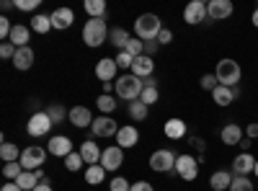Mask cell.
I'll return each mask as SVG.
<instances>
[{
	"mask_svg": "<svg viewBox=\"0 0 258 191\" xmlns=\"http://www.w3.org/2000/svg\"><path fill=\"white\" fill-rule=\"evenodd\" d=\"M91 130H93L96 137H116L119 126H116V121L111 116H98V119H93Z\"/></svg>",
	"mask_w": 258,
	"mask_h": 191,
	"instance_id": "obj_11",
	"label": "cell"
},
{
	"mask_svg": "<svg viewBox=\"0 0 258 191\" xmlns=\"http://www.w3.org/2000/svg\"><path fill=\"white\" fill-rule=\"evenodd\" d=\"M217 86H220V83H217V78H214V73L212 75H202V88L204 91H214Z\"/></svg>",
	"mask_w": 258,
	"mask_h": 191,
	"instance_id": "obj_44",
	"label": "cell"
},
{
	"mask_svg": "<svg viewBox=\"0 0 258 191\" xmlns=\"http://www.w3.org/2000/svg\"><path fill=\"white\" fill-rule=\"evenodd\" d=\"M49 29H52V18H49V16L36 13V16L31 18V31H36V34H47Z\"/></svg>",
	"mask_w": 258,
	"mask_h": 191,
	"instance_id": "obj_30",
	"label": "cell"
},
{
	"mask_svg": "<svg viewBox=\"0 0 258 191\" xmlns=\"http://www.w3.org/2000/svg\"><path fill=\"white\" fill-rule=\"evenodd\" d=\"M158 98H160L158 86H145V91H142V96H140V101H142V103H147V106H150V103H155Z\"/></svg>",
	"mask_w": 258,
	"mask_h": 191,
	"instance_id": "obj_38",
	"label": "cell"
},
{
	"mask_svg": "<svg viewBox=\"0 0 258 191\" xmlns=\"http://www.w3.org/2000/svg\"><path fill=\"white\" fill-rule=\"evenodd\" d=\"M150 168L155 173H168V171H176V155L170 150H155L150 155Z\"/></svg>",
	"mask_w": 258,
	"mask_h": 191,
	"instance_id": "obj_6",
	"label": "cell"
},
{
	"mask_svg": "<svg viewBox=\"0 0 258 191\" xmlns=\"http://www.w3.org/2000/svg\"><path fill=\"white\" fill-rule=\"evenodd\" d=\"M85 11L91 13V18H103L106 3H103V0H85Z\"/></svg>",
	"mask_w": 258,
	"mask_h": 191,
	"instance_id": "obj_33",
	"label": "cell"
},
{
	"mask_svg": "<svg viewBox=\"0 0 258 191\" xmlns=\"http://www.w3.org/2000/svg\"><path fill=\"white\" fill-rule=\"evenodd\" d=\"M96 103H98V111H103L106 116H109V114L116 109V106H119L114 96H106V93H103V96H98V101H96Z\"/></svg>",
	"mask_w": 258,
	"mask_h": 191,
	"instance_id": "obj_35",
	"label": "cell"
},
{
	"mask_svg": "<svg viewBox=\"0 0 258 191\" xmlns=\"http://www.w3.org/2000/svg\"><path fill=\"white\" fill-rule=\"evenodd\" d=\"M220 137L225 145H240L243 142V130H240V124H225L222 130H220Z\"/></svg>",
	"mask_w": 258,
	"mask_h": 191,
	"instance_id": "obj_24",
	"label": "cell"
},
{
	"mask_svg": "<svg viewBox=\"0 0 258 191\" xmlns=\"http://www.w3.org/2000/svg\"><path fill=\"white\" fill-rule=\"evenodd\" d=\"M78 153L83 155V160L88 163V165H98V163H101V155H103V150H98V145H96L93 140H85V142L80 145Z\"/></svg>",
	"mask_w": 258,
	"mask_h": 191,
	"instance_id": "obj_19",
	"label": "cell"
},
{
	"mask_svg": "<svg viewBox=\"0 0 258 191\" xmlns=\"http://www.w3.org/2000/svg\"><path fill=\"white\" fill-rule=\"evenodd\" d=\"M153 70H155V62H153V57H150V54L135 57V62H132V75H137V78H150V75H153Z\"/></svg>",
	"mask_w": 258,
	"mask_h": 191,
	"instance_id": "obj_18",
	"label": "cell"
},
{
	"mask_svg": "<svg viewBox=\"0 0 258 191\" xmlns=\"http://www.w3.org/2000/svg\"><path fill=\"white\" fill-rule=\"evenodd\" d=\"M176 173L183 178V181H194L199 176V163L194 155H178L176 158Z\"/></svg>",
	"mask_w": 258,
	"mask_h": 191,
	"instance_id": "obj_8",
	"label": "cell"
},
{
	"mask_svg": "<svg viewBox=\"0 0 258 191\" xmlns=\"http://www.w3.org/2000/svg\"><path fill=\"white\" fill-rule=\"evenodd\" d=\"M106 39H109V26H106L103 18L85 21V26H83V41L85 44L88 47H101Z\"/></svg>",
	"mask_w": 258,
	"mask_h": 191,
	"instance_id": "obj_3",
	"label": "cell"
},
{
	"mask_svg": "<svg viewBox=\"0 0 258 191\" xmlns=\"http://www.w3.org/2000/svg\"><path fill=\"white\" fill-rule=\"evenodd\" d=\"M147 109H150V106L142 103V101L137 98V101L129 103V116H132L135 121H142V119H147Z\"/></svg>",
	"mask_w": 258,
	"mask_h": 191,
	"instance_id": "obj_32",
	"label": "cell"
},
{
	"mask_svg": "<svg viewBox=\"0 0 258 191\" xmlns=\"http://www.w3.org/2000/svg\"><path fill=\"white\" fill-rule=\"evenodd\" d=\"M114 91H116V96L124 98V101H137V98L142 96V91H145V83H142V78H137V75H121V78L114 83Z\"/></svg>",
	"mask_w": 258,
	"mask_h": 191,
	"instance_id": "obj_2",
	"label": "cell"
},
{
	"mask_svg": "<svg viewBox=\"0 0 258 191\" xmlns=\"http://www.w3.org/2000/svg\"><path fill=\"white\" fill-rule=\"evenodd\" d=\"M250 21H253V26L258 29V8H255V13H253V18H250Z\"/></svg>",
	"mask_w": 258,
	"mask_h": 191,
	"instance_id": "obj_54",
	"label": "cell"
},
{
	"mask_svg": "<svg viewBox=\"0 0 258 191\" xmlns=\"http://www.w3.org/2000/svg\"><path fill=\"white\" fill-rule=\"evenodd\" d=\"M245 132H248V137H250V140H253V137H258V124H248V130H245Z\"/></svg>",
	"mask_w": 258,
	"mask_h": 191,
	"instance_id": "obj_51",
	"label": "cell"
},
{
	"mask_svg": "<svg viewBox=\"0 0 258 191\" xmlns=\"http://www.w3.org/2000/svg\"><path fill=\"white\" fill-rule=\"evenodd\" d=\"M44 160H47V150L39 147V145H31L21 153V165H24V171H39V168L44 165Z\"/></svg>",
	"mask_w": 258,
	"mask_h": 191,
	"instance_id": "obj_5",
	"label": "cell"
},
{
	"mask_svg": "<svg viewBox=\"0 0 258 191\" xmlns=\"http://www.w3.org/2000/svg\"><path fill=\"white\" fill-rule=\"evenodd\" d=\"M230 191H253V183H250V178H248V176H235V178H232Z\"/></svg>",
	"mask_w": 258,
	"mask_h": 191,
	"instance_id": "obj_37",
	"label": "cell"
},
{
	"mask_svg": "<svg viewBox=\"0 0 258 191\" xmlns=\"http://www.w3.org/2000/svg\"><path fill=\"white\" fill-rule=\"evenodd\" d=\"M47 114H49L52 124H59L64 116H70V111H64V106H62V103H52L49 109H47Z\"/></svg>",
	"mask_w": 258,
	"mask_h": 191,
	"instance_id": "obj_36",
	"label": "cell"
},
{
	"mask_svg": "<svg viewBox=\"0 0 258 191\" xmlns=\"http://www.w3.org/2000/svg\"><path fill=\"white\" fill-rule=\"evenodd\" d=\"M194 147H197V150H204V140H194Z\"/></svg>",
	"mask_w": 258,
	"mask_h": 191,
	"instance_id": "obj_53",
	"label": "cell"
},
{
	"mask_svg": "<svg viewBox=\"0 0 258 191\" xmlns=\"http://www.w3.org/2000/svg\"><path fill=\"white\" fill-rule=\"evenodd\" d=\"M129 188H132V183H129L126 178H121V176L111 181V191H129Z\"/></svg>",
	"mask_w": 258,
	"mask_h": 191,
	"instance_id": "obj_46",
	"label": "cell"
},
{
	"mask_svg": "<svg viewBox=\"0 0 258 191\" xmlns=\"http://www.w3.org/2000/svg\"><path fill=\"white\" fill-rule=\"evenodd\" d=\"M34 191H54V188H52V183H49V178H44V181H41V183H39V186H36Z\"/></svg>",
	"mask_w": 258,
	"mask_h": 191,
	"instance_id": "obj_49",
	"label": "cell"
},
{
	"mask_svg": "<svg viewBox=\"0 0 258 191\" xmlns=\"http://www.w3.org/2000/svg\"><path fill=\"white\" fill-rule=\"evenodd\" d=\"M109 39H111V44H114L119 52H124V49H126V44H129V39H132V36H129V31H126V29L116 26V29H111V31H109Z\"/></svg>",
	"mask_w": 258,
	"mask_h": 191,
	"instance_id": "obj_27",
	"label": "cell"
},
{
	"mask_svg": "<svg viewBox=\"0 0 258 191\" xmlns=\"http://www.w3.org/2000/svg\"><path fill=\"white\" fill-rule=\"evenodd\" d=\"M21 153H24V150H18L16 142H3V145H0V158H3V163L21 160Z\"/></svg>",
	"mask_w": 258,
	"mask_h": 191,
	"instance_id": "obj_28",
	"label": "cell"
},
{
	"mask_svg": "<svg viewBox=\"0 0 258 191\" xmlns=\"http://www.w3.org/2000/svg\"><path fill=\"white\" fill-rule=\"evenodd\" d=\"M0 191H24V188H21V186H18L16 181H8V183H6L3 188H0Z\"/></svg>",
	"mask_w": 258,
	"mask_h": 191,
	"instance_id": "obj_50",
	"label": "cell"
},
{
	"mask_svg": "<svg viewBox=\"0 0 258 191\" xmlns=\"http://www.w3.org/2000/svg\"><path fill=\"white\" fill-rule=\"evenodd\" d=\"M253 173H255V176H258V160H255V168H253Z\"/></svg>",
	"mask_w": 258,
	"mask_h": 191,
	"instance_id": "obj_55",
	"label": "cell"
},
{
	"mask_svg": "<svg viewBox=\"0 0 258 191\" xmlns=\"http://www.w3.org/2000/svg\"><path fill=\"white\" fill-rule=\"evenodd\" d=\"M103 178H106V168L101 163L98 165H88V171H85V181H88L91 186H98Z\"/></svg>",
	"mask_w": 258,
	"mask_h": 191,
	"instance_id": "obj_31",
	"label": "cell"
},
{
	"mask_svg": "<svg viewBox=\"0 0 258 191\" xmlns=\"http://www.w3.org/2000/svg\"><path fill=\"white\" fill-rule=\"evenodd\" d=\"M21 173H24V165H21V160H16V163H6V165H3V176H6L8 181H18Z\"/></svg>",
	"mask_w": 258,
	"mask_h": 191,
	"instance_id": "obj_34",
	"label": "cell"
},
{
	"mask_svg": "<svg viewBox=\"0 0 258 191\" xmlns=\"http://www.w3.org/2000/svg\"><path fill=\"white\" fill-rule=\"evenodd\" d=\"M129 191H155V188H153V183H147V181H137V183H132Z\"/></svg>",
	"mask_w": 258,
	"mask_h": 191,
	"instance_id": "obj_48",
	"label": "cell"
},
{
	"mask_svg": "<svg viewBox=\"0 0 258 191\" xmlns=\"http://www.w3.org/2000/svg\"><path fill=\"white\" fill-rule=\"evenodd\" d=\"M44 178H47V176H44V171L39 168V171H24V173L18 176V181H16V183H18L21 188H24V191H34V188H36L41 181H44Z\"/></svg>",
	"mask_w": 258,
	"mask_h": 191,
	"instance_id": "obj_16",
	"label": "cell"
},
{
	"mask_svg": "<svg viewBox=\"0 0 258 191\" xmlns=\"http://www.w3.org/2000/svg\"><path fill=\"white\" fill-rule=\"evenodd\" d=\"M163 21L155 16V13H142L137 21H135V31H137V39L142 41H153L158 39V34L163 31Z\"/></svg>",
	"mask_w": 258,
	"mask_h": 191,
	"instance_id": "obj_1",
	"label": "cell"
},
{
	"mask_svg": "<svg viewBox=\"0 0 258 191\" xmlns=\"http://www.w3.org/2000/svg\"><path fill=\"white\" fill-rule=\"evenodd\" d=\"M212 98H214V103H217V106H230L235 101V91L232 88H225V86H217V88L212 91Z\"/></svg>",
	"mask_w": 258,
	"mask_h": 191,
	"instance_id": "obj_29",
	"label": "cell"
},
{
	"mask_svg": "<svg viewBox=\"0 0 258 191\" xmlns=\"http://www.w3.org/2000/svg\"><path fill=\"white\" fill-rule=\"evenodd\" d=\"M126 52L132 54V57H142V54H145V41H140V39H129Z\"/></svg>",
	"mask_w": 258,
	"mask_h": 191,
	"instance_id": "obj_40",
	"label": "cell"
},
{
	"mask_svg": "<svg viewBox=\"0 0 258 191\" xmlns=\"http://www.w3.org/2000/svg\"><path fill=\"white\" fill-rule=\"evenodd\" d=\"M47 153H52L54 158H68V155H70V153H75V150H73V142H70V137L57 135V137H52V140H49Z\"/></svg>",
	"mask_w": 258,
	"mask_h": 191,
	"instance_id": "obj_12",
	"label": "cell"
},
{
	"mask_svg": "<svg viewBox=\"0 0 258 191\" xmlns=\"http://www.w3.org/2000/svg\"><path fill=\"white\" fill-rule=\"evenodd\" d=\"M173 41V31L170 29H163L160 34H158V44H170Z\"/></svg>",
	"mask_w": 258,
	"mask_h": 191,
	"instance_id": "obj_47",
	"label": "cell"
},
{
	"mask_svg": "<svg viewBox=\"0 0 258 191\" xmlns=\"http://www.w3.org/2000/svg\"><path fill=\"white\" fill-rule=\"evenodd\" d=\"M116 70H119L116 59L103 57V59H98V65H96V78H98V80H103V83H114Z\"/></svg>",
	"mask_w": 258,
	"mask_h": 191,
	"instance_id": "obj_13",
	"label": "cell"
},
{
	"mask_svg": "<svg viewBox=\"0 0 258 191\" xmlns=\"http://www.w3.org/2000/svg\"><path fill=\"white\" fill-rule=\"evenodd\" d=\"M209 186L214 188V191H230V186H232V173L230 171H214L212 173V178H209Z\"/></svg>",
	"mask_w": 258,
	"mask_h": 191,
	"instance_id": "obj_25",
	"label": "cell"
},
{
	"mask_svg": "<svg viewBox=\"0 0 258 191\" xmlns=\"http://www.w3.org/2000/svg\"><path fill=\"white\" fill-rule=\"evenodd\" d=\"M29 36H31V29H29V26L16 24V26H13V31H11V36H8V41H11V44H13L16 49H21V47H29V44H26Z\"/></svg>",
	"mask_w": 258,
	"mask_h": 191,
	"instance_id": "obj_23",
	"label": "cell"
},
{
	"mask_svg": "<svg viewBox=\"0 0 258 191\" xmlns=\"http://www.w3.org/2000/svg\"><path fill=\"white\" fill-rule=\"evenodd\" d=\"M163 130H165V137L181 140V137H186V121L183 119H168Z\"/></svg>",
	"mask_w": 258,
	"mask_h": 191,
	"instance_id": "obj_26",
	"label": "cell"
},
{
	"mask_svg": "<svg viewBox=\"0 0 258 191\" xmlns=\"http://www.w3.org/2000/svg\"><path fill=\"white\" fill-rule=\"evenodd\" d=\"M111 91H114V83H103V93L111 96Z\"/></svg>",
	"mask_w": 258,
	"mask_h": 191,
	"instance_id": "obj_52",
	"label": "cell"
},
{
	"mask_svg": "<svg viewBox=\"0 0 258 191\" xmlns=\"http://www.w3.org/2000/svg\"><path fill=\"white\" fill-rule=\"evenodd\" d=\"M11 31H13V24H11V21H8L6 16H0V39H3V41H8Z\"/></svg>",
	"mask_w": 258,
	"mask_h": 191,
	"instance_id": "obj_41",
	"label": "cell"
},
{
	"mask_svg": "<svg viewBox=\"0 0 258 191\" xmlns=\"http://www.w3.org/2000/svg\"><path fill=\"white\" fill-rule=\"evenodd\" d=\"M137 142H140V132H137V126H132V124L119 126V132H116V145L121 147V150H126V147H135Z\"/></svg>",
	"mask_w": 258,
	"mask_h": 191,
	"instance_id": "obj_14",
	"label": "cell"
},
{
	"mask_svg": "<svg viewBox=\"0 0 258 191\" xmlns=\"http://www.w3.org/2000/svg\"><path fill=\"white\" fill-rule=\"evenodd\" d=\"M132 62H135V57H132V54H129L126 49L116 54V65H119V68H132Z\"/></svg>",
	"mask_w": 258,
	"mask_h": 191,
	"instance_id": "obj_42",
	"label": "cell"
},
{
	"mask_svg": "<svg viewBox=\"0 0 258 191\" xmlns=\"http://www.w3.org/2000/svg\"><path fill=\"white\" fill-rule=\"evenodd\" d=\"M70 124L78 126V130H83V126H91L93 124V114L85 109V106H75V109H70Z\"/></svg>",
	"mask_w": 258,
	"mask_h": 191,
	"instance_id": "obj_21",
	"label": "cell"
},
{
	"mask_svg": "<svg viewBox=\"0 0 258 191\" xmlns=\"http://www.w3.org/2000/svg\"><path fill=\"white\" fill-rule=\"evenodd\" d=\"M253 168H255V158L250 153H243L232 160V173L235 176H248V173H253Z\"/></svg>",
	"mask_w": 258,
	"mask_h": 191,
	"instance_id": "obj_20",
	"label": "cell"
},
{
	"mask_svg": "<svg viewBox=\"0 0 258 191\" xmlns=\"http://www.w3.org/2000/svg\"><path fill=\"white\" fill-rule=\"evenodd\" d=\"M83 163H85V160H83L80 153H70L68 158H64V168H68V171H80Z\"/></svg>",
	"mask_w": 258,
	"mask_h": 191,
	"instance_id": "obj_39",
	"label": "cell"
},
{
	"mask_svg": "<svg viewBox=\"0 0 258 191\" xmlns=\"http://www.w3.org/2000/svg\"><path fill=\"white\" fill-rule=\"evenodd\" d=\"M11 62H13V68H16V70H29V68L34 65V49H31V47H21V49H16V57H13Z\"/></svg>",
	"mask_w": 258,
	"mask_h": 191,
	"instance_id": "obj_22",
	"label": "cell"
},
{
	"mask_svg": "<svg viewBox=\"0 0 258 191\" xmlns=\"http://www.w3.org/2000/svg\"><path fill=\"white\" fill-rule=\"evenodd\" d=\"M49 130H52V119H49L47 111L31 114V119H29V124H26V132H29L31 137H41V135H47Z\"/></svg>",
	"mask_w": 258,
	"mask_h": 191,
	"instance_id": "obj_7",
	"label": "cell"
},
{
	"mask_svg": "<svg viewBox=\"0 0 258 191\" xmlns=\"http://www.w3.org/2000/svg\"><path fill=\"white\" fill-rule=\"evenodd\" d=\"M41 0H16V8L18 11H36V6Z\"/></svg>",
	"mask_w": 258,
	"mask_h": 191,
	"instance_id": "obj_45",
	"label": "cell"
},
{
	"mask_svg": "<svg viewBox=\"0 0 258 191\" xmlns=\"http://www.w3.org/2000/svg\"><path fill=\"white\" fill-rule=\"evenodd\" d=\"M240 75H243V70H240V65L235 59H220L217 62V70H214V78H217V83H220V86H225V88L238 86Z\"/></svg>",
	"mask_w": 258,
	"mask_h": 191,
	"instance_id": "obj_4",
	"label": "cell"
},
{
	"mask_svg": "<svg viewBox=\"0 0 258 191\" xmlns=\"http://www.w3.org/2000/svg\"><path fill=\"white\" fill-rule=\"evenodd\" d=\"M49 18H52V29H70L73 26V21H75V13H73V8H57L54 13H49Z\"/></svg>",
	"mask_w": 258,
	"mask_h": 191,
	"instance_id": "obj_15",
	"label": "cell"
},
{
	"mask_svg": "<svg viewBox=\"0 0 258 191\" xmlns=\"http://www.w3.org/2000/svg\"><path fill=\"white\" fill-rule=\"evenodd\" d=\"M124 163V150L119 145H111L106 147L103 155H101V165L106 168V171H119V165Z\"/></svg>",
	"mask_w": 258,
	"mask_h": 191,
	"instance_id": "obj_9",
	"label": "cell"
},
{
	"mask_svg": "<svg viewBox=\"0 0 258 191\" xmlns=\"http://www.w3.org/2000/svg\"><path fill=\"white\" fill-rule=\"evenodd\" d=\"M207 11H209L212 21H225L227 16H232V3L230 0H212L207 6Z\"/></svg>",
	"mask_w": 258,
	"mask_h": 191,
	"instance_id": "obj_17",
	"label": "cell"
},
{
	"mask_svg": "<svg viewBox=\"0 0 258 191\" xmlns=\"http://www.w3.org/2000/svg\"><path fill=\"white\" fill-rule=\"evenodd\" d=\"M0 57L3 59H13L16 57V47L11 44V41H3V44H0Z\"/></svg>",
	"mask_w": 258,
	"mask_h": 191,
	"instance_id": "obj_43",
	"label": "cell"
},
{
	"mask_svg": "<svg viewBox=\"0 0 258 191\" xmlns=\"http://www.w3.org/2000/svg\"><path fill=\"white\" fill-rule=\"evenodd\" d=\"M204 18H209V11H207V6L202 3V0H191V3L186 6V11H183V21L186 24H202Z\"/></svg>",
	"mask_w": 258,
	"mask_h": 191,
	"instance_id": "obj_10",
	"label": "cell"
}]
</instances>
